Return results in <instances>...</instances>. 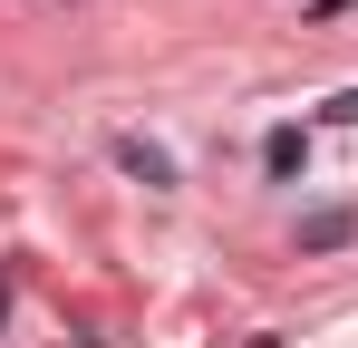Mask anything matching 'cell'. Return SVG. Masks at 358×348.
<instances>
[{
	"label": "cell",
	"mask_w": 358,
	"mask_h": 348,
	"mask_svg": "<svg viewBox=\"0 0 358 348\" xmlns=\"http://www.w3.org/2000/svg\"><path fill=\"white\" fill-rule=\"evenodd\" d=\"M117 165H126V174H145L155 194L175 184V155H165V145H145V136H117Z\"/></svg>",
	"instance_id": "cell-1"
},
{
	"label": "cell",
	"mask_w": 358,
	"mask_h": 348,
	"mask_svg": "<svg viewBox=\"0 0 358 348\" xmlns=\"http://www.w3.org/2000/svg\"><path fill=\"white\" fill-rule=\"evenodd\" d=\"M300 155H310V145H300V126H271V145H262V165H271V174H300Z\"/></svg>",
	"instance_id": "cell-3"
},
{
	"label": "cell",
	"mask_w": 358,
	"mask_h": 348,
	"mask_svg": "<svg viewBox=\"0 0 358 348\" xmlns=\"http://www.w3.org/2000/svg\"><path fill=\"white\" fill-rule=\"evenodd\" d=\"M349 213H310V223H300V252H339V242H349Z\"/></svg>",
	"instance_id": "cell-2"
},
{
	"label": "cell",
	"mask_w": 358,
	"mask_h": 348,
	"mask_svg": "<svg viewBox=\"0 0 358 348\" xmlns=\"http://www.w3.org/2000/svg\"><path fill=\"white\" fill-rule=\"evenodd\" d=\"M329 116H349V126H358V87H349V97H339V107H329Z\"/></svg>",
	"instance_id": "cell-4"
}]
</instances>
